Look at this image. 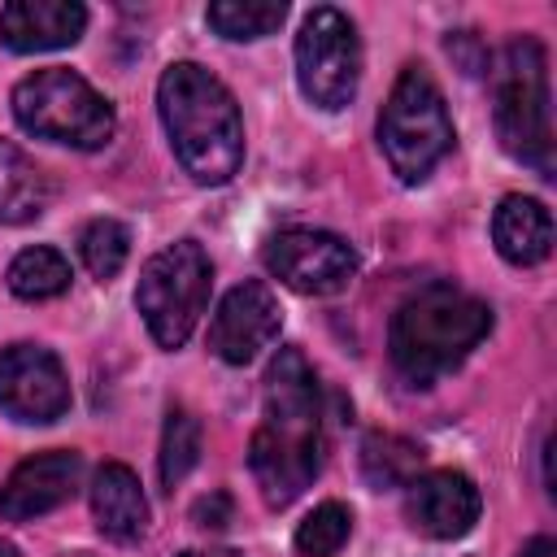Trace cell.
I'll return each mask as SVG.
<instances>
[{
	"label": "cell",
	"mask_w": 557,
	"mask_h": 557,
	"mask_svg": "<svg viewBox=\"0 0 557 557\" xmlns=\"http://www.w3.org/2000/svg\"><path fill=\"white\" fill-rule=\"evenodd\" d=\"M209 283H213V265L196 239H174L144 261L135 309L144 313V326L161 348L187 344V335L196 331L209 305Z\"/></svg>",
	"instance_id": "52a82bcc"
},
{
	"label": "cell",
	"mask_w": 557,
	"mask_h": 557,
	"mask_svg": "<svg viewBox=\"0 0 557 557\" xmlns=\"http://www.w3.org/2000/svg\"><path fill=\"white\" fill-rule=\"evenodd\" d=\"M361 470L374 487H409L422 470V448L405 435L392 431H374L361 444Z\"/></svg>",
	"instance_id": "ac0fdd59"
},
{
	"label": "cell",
	"mask_w": 557,
	"mask_h": 557,
	"mask_svg": "<svg viewBox=\"0 0 557 557\" xmlns=\"http://www.w3.org/2000/svg\"><path fill=\"white\" fill-rule=\"evenodd\" d=\"M91 513H96V527L100 535L117 540V544H131L148 531V500H144V487L135 479L131 466L122 461H104L91 479Z\"/></svg>",
	"instance_id": "9a60e30c"
},
{
	"label": "cell",
	"mask_w": 557,
	"mask_h": 557,
	"mask_svg": "<svg viewBox=\"0 0 557 557\" xmlns=\"http://www.w3.org/2000/svg\"><path fill=\"white\" fill-rule=\"evenodd\" d=\"M479 487L461 470H426L405 487V518L431 540H461L479 522Z\"/></svg>",
	"instance_id": "4fadbf2b"
},
{
	"label": "cell",
	"mask_w": 557,
	"mask_h": 557,
	"mask_svg": "<svg viewBox=\"0 0 557 557\" xmlns=\"http://www.w3.org/2000/svg\"><path fill=\"white\" fill-rule=\"evenodd\" d=\"M209 26L222 35V39H265L283 26L287 17V4L283 0H213L209 4Z\"/></svg>",
	"instance_id": "ffe728a7"
},
{
	"label": "cell",
	"mask_w": 557,
	"mask_h": 557,
	"mask_svg": "<svg viewBox=\"0 0 557 557\" xmlns=\"http://www.w3.org/2000/svg\"><path fill=\"white\" fill-rule=\"evenodd\" d=\"M161 126L178 165L200 187H222L244 165V117L235 96L196 61H174L157 83Z\"/></svg>",
	"instance_id": "7a4b0ae2"
},
{
	"label": "cell",
	"mask_w": 557,
	"mask_h": 557,
	"mask_svg": "<svg viewBox=\"0 0 557 557\" xmlns=\"http://www.w3.org/2000/svg\"><path fill=\"white\" fill-rule=\"evenodd\" d=\"M278 331H283L278 296L261 278H248L222 296V305L209 322V348L226 366H248L261 348H270L278 339Z\"/></svg>",
	"instance_id": "8fae6325"
},
{
	"label": "cell",
	"mask_w": 557,
	"mask_h": 557,
	"mask_svg": "<svg viewBox=\"0 0 557 557\" xmlns=\"http://www.w3.org/2000/svg\"><path fill=\"white\" fill-rule=\"evenodd\" d=\"M0 409L13 422H57L70 409V379L39 344L0 348Z\"/></svg>",
	"instance_id": "30bf717a"
},
{
	"label": "cell",
	"mask_w": 557,
	"mask_h": 557,
	"mask_svg": "<svg viewBox=\"0 0 557 557\" xmlns=\"http://www.w3.org/2000/svg\"><path fill=\"white\" fill-rule=\"evenodd\" d=\"M48 209V174L13 139H0V222L22 226Z\"/></svg>",
	"instance_id": "e0dca14e"
},
{
	"label": "cell",
	"mask_w": 557,
	"mask_h": 557,
	"mask_svg": "<svg viewBox=\"0 0 557 557\" xmlns=\"http://www.w3.org/2000/svg\"><path fill=\"white\" fill-rule=\"evenodd\" d=\"M196 461H200V422L187 409H170L161 435V483L165 487L183 483Z\"/></svg>",
	"instance_id": "7402d4cb"
},
{
	"label": "cell",
	"mask_w": 557,
	"mask_h": 557,
	"mask_svg": "<svg viewBox=\"0 0 557 557\" xmlns=\"http://www.w3.org/2000/svg\"><path fill=\"white\" fill-rule=\"evenodd\" d=\"M13 117L22 131L52 139V144H70V148H104L113 139V104L74 70L65 65H48L26 74L13 87Z\"/></svg>",
	"instance_id": "5b68a950"
},
{
	"label": "cell",
	"mask_w": 557,
	"mask_h": 557,
	"mask_svg": "<svg viewBox=\"0 0 557 557\" xmlns=\"http://www.w3.org/2000/svg\"><path fill=\"white\" fill-rule=\"evenodd\" d=\"M252 479L265 505H292L322 470V396L300 348H278L265 370L261 422L248 444Z\"/></svg>",
	"instance_id": "6da1fadb"
},
{
	"label": "cell",
	"mask_w": 557,
	"mask_h": 557,
	"mask_svg": "<svg viewBox=\"0 0 557 557\" xmlns=\"http://www.w3.org/2000/svg\"><path fill=\"white\" fill-rule=\"evenodd\" d=\"M492 239L509 265H540L553 252V213L535 196H505L492 213Z\"/></svg>",
	"instance_id": "2e32d148"
},
{
	"label": "cell",
	"mask_w": 557,
	"mask_h": 557,
	"mask_svg": "<svg viewBox=\"0 0 557 557\" xmlns=\"http://www.w3.org/2000/svg\"><path fill=\"white\" fill-rule=\"evenodd\" d=\"M296 83L305 91V100H313L318 109H344L357 96L361 83V39L357 26L331 9L318 4L296 35Z\"/></svg>",
	"instance_id": "ba28073f"
},
{
	"label": "cell",
	"mask_w": 557,
	"mask_h": 557,
	"mask_svg": "<svg viewBox=\"0 0 557 557\" xmlns=\"http://www.w3.org/2000/svg\"><path fill=\"white\" fill-rule=\"evenodd\" d=\"M183 557H235V553H226V548H191Z\"/></svg>",
	"instance_id": "d4e9b609"
},
{
	"label": "cell",
	"mask_w": 557,
	"mask_h": 557,
	"mask_svg": "<svg viewBox=\"0 0 557 557\" xmlns=\"http://www.w3.org/2000/svg\"><path fill=\"white\" fill-rule=\"evenodd\" d=\"M261 257L265 270L300 296H335L357 274V252L348 248V239L313 226H292L270 235Z\"/></svg>",
	"instance_id": "9c48e42d"
},
{
	"label": "cell",
	"mask_w": 557,
	"mask_h": 557,
	"mask_svg": "<svg viewBox=\"0 0 557 557\" xmlns=\"http://www.w3.org/2000/svg\"><path fill=\"white\" fill-rule=\"evenodd\" d=\"M65 287H70V261L48 244L22 248L9 261V292L22 300H52Z\"/></svg>",
	"instance_id": "d6986e66"
},
{
	"label": "cell",
	"mask_w": 557,
	"mask_h": 557,
	"mask_svg": "<svg viewBox=\"0 0 557 557\" xmlns=\"http://www.w3.org/2000/svg\"><path fill=\"white\" fill-rule=\"evenodd\" d=\"M83 483V457L74 448H48L13 466V474L0 487V518L4 522H30L65 505Z\"/></svg>",
	"instance_id": "7c38bea8"
},
{
	"label": "cell",
	"mask_w": 557,
	"mask_h": 557,
	"mask_svg": "<svg viewBox=\"0 0 557 557\" xmlns=\"http://www.w3.org/2000/svg\"><path fill=\"white\" fill-rule=\"evenodd\" d=\"M78 257H83L87 274L104 283V278H113L126 265V257H131V231L122 222H113V218H96L78 235Z\"/></svg>",
	"instance_id": "44dd1931"
},
{
	"label": "cell",
	"mask_w": 557,
	"mask_h": 557,
	"mask_svg": "<svg viewBox=\"0 0 557 557\" xmlns=\"http://www.w3.org/2000/svg\"><path fill=\"white\" fill-rule=\"evenodd\" d=\"M379 144L400 183H422L453 148V117L422 65L400 70L379 113Z\"/></svg>",
	"instance_id": "8992f818"
},
{
	"label": "cell",
	"mask_w": 557,
	"mask_h": 557,
	"mask_svg": "<svg viewBox=\"0 0 557 557\" xmlns=\"http://www.w3.org/2000/svg\"><path fill=\"white\" fill-rule=\"evenodd\" d=\"M87 9L78 0H9L0 9V39L13 52H52L78 44Z\"/></svg>",
	"instance_id": "5bb4252c"
},
{
	"label": "cell",
	"mask_w": 557,
	"mask_h": 557,
	"mask_svg": "<svg viewBox=\"0 0 557 557\" xmlns=\"http://www.w3.org/2000/svg\"><path fill=\"white\" fill-rule=\"evenodd\" d=\"M492 331V309L453 287V283H426L413 296L400 300L387 326V352L405 383L431 387L435 379L453 374Z\"/></svg>",
	"instance_id": "3957f363"
},
{
	"label": "cell",
	"mask_w": 557,
	"mask_h": 557,
	"mask_svg": "<svg viewBox=\"0 0 557 557\" xmlns=\"http://www.w3.org/2000/svg\"><path fill=\"white\" fill-rule=\"evenodd\" d=\"M0 557H17V548L13 544H0Z\"/></svg>",
	"instance_id": "484cf974"
},
{
	"label": "cell",
	"mask_w": 557,
	"mask_h": 557,
	"mask_svg": "<svg viewBox=\"0 0 557 557\" xmlns=\"http://www.w3.org/2000/svg\"><path fill=\"white\" fill-rule=\"evenodd\" d=\"M352 535V513L339 500L318 505L300 527H296V553L300 557H335Z\"/></svg>",
	"instance_id": "603a6c76"
},
{
	"label": "cell",
	"mask_w": 557,
	"mask_h": 557,
	"mask_svg": "<svg viewBox=\"0 0 557 557\" xmlns=\"http://www.w3.org/2000/svg\"><path fill=\"white\" fill-rule=\"evenodd\" d=\"M518 557H557V544L548 540V535H535V540H527L522 544V553Z\"/></svg>",
	"instance_id": "cb8c5ba5"
},
{
	"label": "cell",
	"mask_w": 557,
	"mask_h": 557,
	"mask_svg": "<svg viewBox=\"0 0 557 557\" xmlns=\"http://www.w3.org/2000/svg\"><path fill=\"white\" fill-rule=\"evenodd\" d=\"M492 113L500 148L531 165L535 174L553 178V109H548V57L544 48L522 35L509 39L500 65L492 70Z\"/></svg>",
	"instance_id": "277c9868"
}]
</instances>
